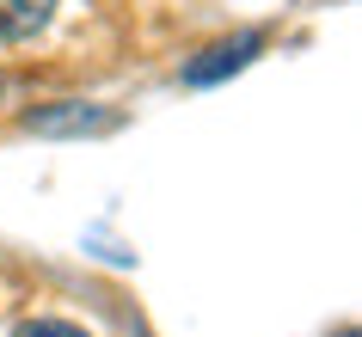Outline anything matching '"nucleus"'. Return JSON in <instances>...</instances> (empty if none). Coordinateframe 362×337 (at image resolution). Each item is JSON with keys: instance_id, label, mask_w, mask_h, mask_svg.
<instances>
[{"instance_id": "1", "label": "nucleus", "mask_w": 362, "mask_h": 337, "mask_svg": "<svg viewBox=\"0 0 362 337\" xmlns=\"http://www.w3.org/2000/svg\"><path fill=\"white\" fill-rule=\"evenodd\" d=\"M264 56V37L258 31H240V37H221L209 43L197 61H185V86H221L228 74H240V68H252V61Z\"/></svg>"}, {"instance_id": "2", "label": "nucleus", "mask_w": 362, "mask_h": 337, "mask_svg": "<svg viewBox=\"0 0 362 337\" xmlns=\"http://www.w3.org/2000/svg\"><path fill=\"white\" fill-rule=\"evenodd\" d=\"M117 117L105 105H86V98H62V105H43V111L25 117L31 135H105Z\"/></svg>"}, {"instance_id": "3", "label": "nucleus", "mask_w": 362, "mask_h": 337, "mask_svg": "<svg viewBox=\"0 0 362 337\" xmlns=\"http://www.w3.org/2000/svg\"><path fill=\"white\" fill-rule=\"evenodd\" d=\"M56 19V0H0V43H31Z\"/></svg>"}, {"instance_id": "4", "label": "nucleus", "mask_w": 362, "mask_h": 337, "mask_svg": "<svg viewBox=\"0 0 362 337\" xmlns=\"http://www.w3.org/2000/svg\"><path fill=\"white\" fill-rule=\"evenodd\" d=\"M13 337H86L80 325H68V319H25Z\"/></svg>"}]
</instances>
